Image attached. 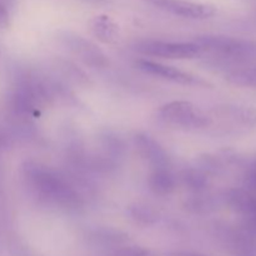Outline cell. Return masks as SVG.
<instances>
[{
	"label": "cell",
	"mask_w": 256,
	"mask_h": 256,
	"mask_svg": "<svg viewBox=\"0 0 256 256\" xmlns=\"http://www.w3.org/2000/svg\"><path fill=\"white\" fill-rule=\"evenodd\" d=\"M26 178L32 189L42 200L64 208L79 206L80 199L75 190L62 178L40 165H28Z\"/></svg>",
	"instance_id": "cell-1"
},
{
	"label": "cell",
	"mask_w": 256,
	"mask_h": 256,
	"mask_svg": "<svg viewBox=\"0 0 256 256\" xmlns=\"http://www.w3.org/2000/svg\"><path fill=\"white\" fill-rule=\"evenodd\" d=\"M202 52H210L225 64H242L256 60L255 40L239 39L225 35H204L196 39Z\"/></svg>",
	"instance_id": "cell-2"
},
{
	"label": "cell",
	"mask_w": 256,
	"mask_h": 256,
	"mask_svg": "<svg viewBox=\"0 0 256 256\" xmlns=\"http://www.w3.org/2000/svg\"><path fill=\"white\" fill-rule=\"evenodd\" d=\"M162 122L186 129H200L212 124V118L202 114L189 102H172L162 105L158 112Z\"/></svg>",
	"instance_id": "cell-3"
},
{
	"label": "cell",
	"mask_w": 256,
	"mask_h": 256,
	"mask_svg": "<svg viewBox=\"0 0 256 256\" xmlns=\"http://www.w3.org/2000/svg\"><path fill=\"white\" fill-rule=\"evenodd\" d=\"M136 50L148 56L164 59H194L202 54V49L195 42H160L148 40L136 45Z\"/></svg>",
	"instance_id": "cell-4"
},
{
	"label": "cell",
	"mask_w": 256,
	"mask_h": 256,
	"mask_svg": "<svg viewBox=\"0 0 256 256\" xmlns=\"http://www.w3.org/2000/svg\"><path fill=\"white\" fill-rule=\"evenodd\" d=\"M65 46L72 52L76 58H79L84 64L92 68H105L108 65V58L104 52L95 44L89 40L84 39L80 35L72 32H65L62 38Z\"/></svg>",
	"instance_id": "cell-5"
},
{
	"label": "cell",
	"mask_w": 256,
	"mask_h": 256,
	"mask_svg": "<svg viewBox=\"0 0 256 256\" xmlns=\"http://www.w3.org/2000/svg\"><path fill=\"white\" fill-rule=\"evenodd\" d=\"M152 4L165 12L189 19H209L216 14V9L212 5L189 0H154Z\"/></svg>",
	"instance_id": "cell-6"
},
{
	"label": "cell",
	"mask_w": 256,
	"mask_h": 256,
	"mask_svg": "<svg viewBox=\"0 0 256 256\" xmlns=\"http://www.w3.org/2000/svg\"><path fill=\"white\" fill-rule=\"evenodd\" d=\"M136 66L139 68L142 72H144L145 74L152 75V76L162 78V79H166L172 82H178V84H182V85L204 84V82H200L195 75L190 74V72H182V70L178 69V68L162 64V62H152V60H146V59L138 60Z\"/></svg>",
	"instance_id": "cell-7"
},
{
	"label": "cell",
	"mask_w": 256,
	"mask_h": 256,
	"mask_svg": "<svg viewBox=\"0 0 256 256\" xmlns=\"http://www.w3.org/2000/svg\"><path fill=\"white\" fill-rule=\"evenodd\" d=\"M135 140H136V146L140 155L146 159L150 164L154 165V168L168 166L169 159H168L166 152L156 140L145 134H139Z\"/></svg>",
	"instance_id": "cell-8"
},
{
	"label": "cell",
	"mask_w": 256,
	"mask_h": 256,
	"mask_svg": "<svg viewBox=\"0 0 256 256\" xmlns=\"http://www.w3.org/2000/svg\"><path fill=\"white\" fill-rule=\"evenodd\" d=\"M148 184L155 195L166 196L172 194L176 188V179L172 172L168 169V166L155 168L154 172L150 174Z\"/></svg>",
	"instance_id": "cell-9"
},
{
	"label": "cell",
	"mask_w": 256,
	"mask_h": 256,
	"mask_svg": "<svg viewBox=\"0 0 256 256\" xmlns=\"http://www.w3.org/2000/svg\"><path fill=\"white\" fill-rule=\"evenodd\" d=\"M90 28H92V34L100 42H105V44H112V42H116L119 30H118L116 24L106 15L95 16L90 22Z\"/></svg>",
	"instance_id": "cell-10"
},
{
	"label": "cell",
	"mask_w": 256,
	"mask_h": 256,
	"mask_svg": "<svg viewBox=\"0 0 256 256\" xmlns=\"http://www.w3.org/2000/svg\"><path fill=\"white\" fill-rule=\"evenodd\" d=\"M226 80L236 86L256 88V66H245L232 70L226 74Z\"/></svg>",
	"instance_id": "cell-11"
},
{
	"label": "cell",
	"mask_w": 256,
	"mask_h": 256,
	"mask_svg": "<svg viewBox=\"0 0 256 256\" xmlns=\"http://www.w3.org/2000/svg\"><path fill=\"white\" fill-rule=\"evenodd\" d=\"M130 215H132L138 222L145 225L154 224L155 222H158V218H159V214H158L152 208L142 204H138L135 205V206L130 208Z\"/></svg>",
	"instance_id": "cell-12"
},
{
	"label": "cell",
	"mask_w": 256,
	"mask_h": 256,
	"mask_svg": "<svg viewBox=\"0 0 256 256\" xmlns=\"http://www.w3.org/2000/svg\"><path fill=\"white\" fill-rule=\"evenodd\" d=\"M184 179L188 186L194 190L204 189L205 185H206V178H205V175L199 172H194V170L186 172Z\"/></svg>",
	"instance_id": "cell-13"
},
{
	"label": "cell",
	"mask_w": 256,
	"mask_h": 256,
	"mask_svg": "<svg viewBox=\"0 0 256 256\" xmlns=\"http://www.w3.org/2000/svg\"><path fill=\"white\" fill-rule=\"evenodd\" d=\"M112 256H154L150 250L140 246H126L116 250Z\"/></svg>",
	"instance_id": "cell-14"
},
{
	"label": "cell",
	"mask_w": 256,
	"mask_h": 256,
	"mask_svg": "<svg viewBox=\"0 0 256 256\" xmlns=\"http://www.w3.org/2000/svg\"><path fill=\"white\" fill-rule=\"evenodd\" d=\"M245 188H246L248 192L256 194V162L255 165L250 168L246 176H245Z\"/></svg>",
	"instance_id": "cell-15"
},
{
	"label": "cell",
	"mask_w": 256,
	"mask_h": 256,
	"mask_svg": "<svg viewBox=\"0 0 256 256\" xmlns=\"http://www.w3.org/2000/svg\"><path fill=\"white\" fill-rule=\"evenodd\" d=\"M9 22V6L0 2V28L6 26Z\"/></svg>",
	"instance_id": "cell-16"
},
{
	"label": "cell",
	"mask_w": 256,
	"mask_h": 256,
	"mask_svg": "<svg viewBox=\"0 0 256 256\" xmlns=\"http://www.w3.org/2000/svg\"><path fill=\"white\" fill-rule=\"evenodd\" d=\"M172 256H204L200 254H194V252H175Z\"/></svg>",
	"instance_id": "cell-17"
},
{
	"label": "cell",
	"mask_w": 256,
	"mask_h": 256,
	"mask_svg": "<svg viewBox=\"0 0 256 256\" xmlns=\"http://www.w3.org/2000/svg\"><path fill=\"white\" fill-rule=\"evenodd\" d=\"M0 2H2V4H5V5H8V6H12V2H14V0H0Z\"/></svg>",
	"instance_id": "cell-18"
},
{
	"label": "cell",
	"mask_w": 256,
	"mask_h": 256,
	"mask_svg": "<svg viewBox=\"0 0 256 256\" xmlns=\"http://www.w3.org/2000/svg\"><path fill=\"white\" fill-rule=\"evenodd\" d=\"M248 2H252V4H254L255 6H256V0H248Z\"/></svg>",
	"instance_id": "cell-19"
},
{
	"label": "cell",
	"mask_w": 256,
	"mask_h": 256,
	"mask_svg": "<svg viewBox=\"0 0 256 256\" xmlns=\"http://www.w3.org/2000/svg\"><path fill=\"white\" fill-rule=\"evenodd\" d=\"M149 2H154V0H149Z\"/></svg>",
	"instance_id": "cell-20"
}]
</instances>
